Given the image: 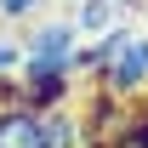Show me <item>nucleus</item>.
I'll use <instances>...</instances> for the list:
<instances>
[{"instance_id":"1","label":"nucleus","mask_w":148,"mask_h":148,"mask_svg":"<svg viewBox=\"0 0 148 148\" xmlns=\"http://www.w3.org/2000/svg\"><path fill=\"white\" fill-rule=\"evenodd\" d=\"M80 74H97V91L114 97V103L143 97L148 91V29L143 23H120V29H108V34L86 40Z\"/></svg>"},{"instance_id":"2","label":"nucleus","mask_w":148,"mask_h":148,"mask_svg":"<svg viewBox=\"0 0 148 148\" xmlns=\"http://www.w3.org/2000/svg\"><path fill=\"white\" fill-rule=\"evenodd\" d=\"M137 12H143V0H74V29H80V40H97L108 34V29H120V23H137Z\"/></svg>"},{"instance_id":"3","label":"nucleus","mask_w":148,"mask_h":148,"mask_svg":"<svg viewBox=\"0 0 148 148\" xmlns=\"http://www.w3.org/2000/svg\"><path fill=\"white\" fill-rule=\"evenodd\" d=\"M0 148H46V108L0 103Z\"/></svg>"},{"instance_id":"4","label":"nucleus","mask_w":148,"mask_h":148,"mask_svg":"<svg viewBox=\"0 0 148 148\" xmlns=\"http://www.w3.org/2000/svg\"><path fill=\"white\" fill-rule=\"evenodd\" d=\"M46 12V0H0V17L6 23H34Z\"/></svg>"},{"instance_id":"5","label":"nucleus","mask_w":148,"mask_h":148,"mask_svg":"<svg viewBox=\"0 0 148 148\" xmlns=\"http://www.w3.org/2000/svg\"><path fill=\"white\" fill-rule=\"evenodd\" d=\"M17 69H23V40L0 34V80H17Z\"/></svg>"}]
</instances>
